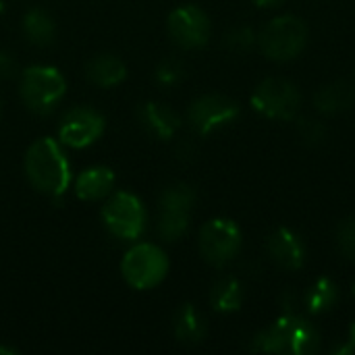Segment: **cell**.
<instances>
[{"mask_svg": "<svg viewBox=\"0 0 355 355\" xmlns=\"http://www.w3.org/2000/svg\"><path fill=\"white\" fill-rule=\"evenodd\" d=\"M23 171L29 185L48 198L64 196L73 179L71 162L62 150V144L52 137H40L27 148Z\"/></svg>", "mask_w": 355, "mask_h": 355, "instance_id": "obj_1", "label": "cell"}, {"mask_svg": "<svg viewBox=\"0 0 355 355\" xmlns=\"http://www.w3.org/2000/svg\"><path fill=\"white\" fill-rule=\"evenodd\" d=\"M19 94L25 108L37 116H48L67 96V79L56 67L33 64L21 73Z\"/></svg>", "mask_w": 355, "mask_h": 355, "instance_id": "obj_2", "label": "cell"}, {"mask_svg": "<svg viewBox=\"0 0 355 355\" xmlns=\"http://www.w3.org/2000/svg\"><path fill=\"white\" fill-rule=\"evenodd\" d=\"M102 223L112 237L137 241L148 229V210L135 193L116 191L102 206Z\"/></svg>", "mask_w": 355, "mask_h": 355, "instance_id": "obj_3", "label": "cell"}, {"mask_svg": "<svg viewBox=\"0 0 355 355\" xmlns=\"http://www.w3.org/2000/svg\"><path fill=\"white\" fill-rule=\"evenodd\" d=\"M168 258L162 248L154 243H135L121 262L125 283L137 291L158 287L168 275Z\"/></svg>", "mask_w": 355, "mask_h": 355, "instance_id": "obj_4", "label": "cell"}, {"mask_svg": "<svg viewBox=\"0 0 355 355\" xmlns=\"http://www.w3.org/2000/svg\"><path fill=\"white\" fill-rule=\"evenodd\" d=\"M260 50L266 58L277 62L293 60L308 44V27L295 15L272 19L258 37Z\"/></svg>", "mask_w": 355, "mask_h": 355, "instance_id": "obj_5", "label": "cell"}, {"mask_svg": "<svg viewBox=\"0 0 355 355\" xmlns=\"http://www.w3.org/2000/svg\"><path fill=\"white\" fill-rule=\"evenodd\" d=\"M241 231L231 218L208 220L198 235V248L202 258L212 266H227L241 252Z\"/></svg>", "mask_w": 355, "mask_h": 355, "instance_id": "obj_6", "label": "cell"}, {"mask_svg": "<svg viewBox=\"0 0 355 355\" xmlns=\"http://www.w3.org/2000/svg\"><path fill=\"white\" fill-rule=\"evenodd\" d=\"M252 106L268 119L291 121L302 106V94L295 83L281 77H268L256 87Z\"/></svg>", "mask_w": 355, "mask_h": 355, "instance_id": "obj_7", "label": "cell"}, {"mask_svg": "<svg viewBox=\"0 0 355 355\" xmlns=\"http://www.w3.org/2000/svg\"><path fill=\"white\" fill-rule=\"evenodd\" d=\"M106 129V119L92 106H73L58 123V141L73 150H83L96 144Z\"/></svg>", "mask_w": 355, "mask_h": 355, "instance_id": "obj_8", "label": "cell"}, {"mask_svg": "<svg viewBox=\"0 0 355 355\" xmlns=\"http://www.w3.org/2000/svg\"><path fill=\"white\" fill-rule=\"evenodd\" d=\"M239 104L223 94H206L191 102L187 110V123L198 135H210L212 131L233 123L239 116Z\"/></svg>", "mask_w": 355, "mask_h": 355, "instance_id": "obj_9", "label": "cell"}, {"mask_svg": "<svg viewBox=\"0 0 355 355\" xmlns=\"http://www.w3.org/2000/svg\"><path fill=\"white\" fill-rule=\"evenodd\" d=\"M168 35L183 50L204 48L210 40L212 25L208 15L196 4H183L168 15Z\"/></svg>", "mask_w": 355, "mask_h": 355, "instance_id": "obj_10", "label": "cell"}, {"mask_svg": "<svg viewBox=\"0 0 355 355\" xmlns=\"http://www.w3.org/2000/svg\"><path fill=\"white\" fill-rule=\"evenodd\" d=\"M268 256L287 270H300L306 260V250L302 239L287 227H279L268 235L266 241Z\"/></svg>", "mask_w": 355, "mask_h": 355, "instance_id": "obj_11", "label": "cell"}, {"mask_svg": "<svg viewBox=\"0 0 355 355\" xmlns=\"http://www.w3.org/2000/svg\"><path fill=\"white\" fill-rule=\"evenodd\" d=\"M114 183H116V177H114L112 168H108L104 164H96L77 175L75 196L83 202H100L112 193Z\"/></svg>", "mask_w": 355, "mask_h": 355, "instance_id": "obj_12", "label": "cell"}, {"mask_svg": "<svg viewBox=\"0 0 355 355\" xmlns=\"http://www.w3.org/2000/svg\"><path fill=\"white\" fill-rule=\"evenodd\" d=\"M139 123L156 139H171L181 129V116L162 102H146L139 108Z\"/></svg>", "mask_w": 355, "mask_h": 355, "instance_id": "obj_13", "label": "cell"}, {"mask_svg": "<svg viewBox=\"0 0 355 355\" xmlns=\"http://www.w3.org/2000/svg\"><path fill=\"white\" fill-rule=\"evenodd\" d=\"M173 333H175L177 341H181L185 345H198L206 339L208 324H206L204 316L196 310V306L185 304L173 316Z\"/></svg>", "mask_w": 355, "mask_h": 355, "instance_id": "obj_14", "label": "cell"}, {"mask_svg": "<svg viewBox=\"0 0 355 355\" xmlns=\"http://www.w3.org/2000/svg\"><path fill=\"white\" fill-rule=\"evenodd\" d=\"M85 75L98 87H114L127 77V67L114 54H98L87 62Z\"/></svg>", "mask_w": 355, "mask_h": 355, "instance_id": "obj_15", "label": "cell"}, {"mask_svg": "<svg viewBox=\"0 0 355 355\" xmlns=\"http://www.w3.org/2000/svg\"><path fill=\"white\" fill-rule=\"evenodd\" d=\"M355 89L347 81H335L314 94V106L324 114H339L354 106Z\"/></svg>", "mask_w": 355, "mask_h": 355, "instance_id": "obj_16", "label": "cell"}, {"mask_svg": "<svg viewBox=\"0 0 355 355\" xmlns=\"http://www.w3.org/2000/svg\"><path fill=\"white\" fill-rule=\"evenodd\" d=\"M23 33L33 46H50L56 37V23L46 10L29 8L23 17Z\"/></svg>", "mask_w": 355, "mask_h": 355, "instance_id": "obj_17", "label": "cell"}, {"mask_svg": "<svg viewBox=\"0 0 355 355\" xmlns=\"http://www.w3.org/2000/svg\"><path fill=\"white\" fill-rule=\"evenodd\" d=\"M210 304L216 312L231 314L237 312L243 304V289L241 283L233 277H223L214 283L210 291Z\"/></svg>", "mask_w": 355, "mask_h": 355, "instance_id": "obj_18", "label": "cell"}, {"mask_svg": "<svg viewBox=\"0 0 355 355\" xmlns=\"http://www.w3.org/2000/svg\"><path fill=\"white\" fill-rule=\"evenodd\" d=\"M339 289L331 279H318L306 293V308L310 314H324L335 308Z\"/></svg>", "mask_w": 355, "mask_h": 355, "instance_id": "obj_19", "label": "cell"}, {"mask_svg": "<svg viewBox=\"0 0 355 355\" xmlns=\"http://www.w3.org/2000/svg\"><path fill=\"white\" fill-rule=\"evenodd\" d=\"M196 189L187 183H173L168 185L158 198V210H183L191 212L196 206Z\"/></svg>", "mask_w": 355, "mask_h": 355, "instance_id": "obj_20", "label": "cell"}, {"mask_svg": "<svg viewBox=\"0 0 355 355\" xmlns=\"http://www.w3.org/2000/svg\"><path fill=\"white\" fill-rule=\"evenodd\" d=\"M189 220H191V212H183V210H158V235L164 241H177L181 239L187 229H189Z\"/></svg>", "mask_w": 355, "mask_h": 355, "instance_id": "obj_21", "label": "cell"}, {"mask_svg": "<svg viewBox=\"0 0 355 355\" xmlns=\"http://www.w3.org/2000/svg\"><path fill=\"white\" fill-rule=\"evenodd\" d=\"M254 44H256V35H254V31H252V27H248V25H241V27H235V29H231L229 33H227V37H225V46L231 50V52H248V50H252L254 48Z\"/></svg>", "mask_w": 355, "mask_h": 355, "instance_id": "obj_22", "label": "cell"}, {"mask_svg": "<svg viewBox=\"0 0 355 355\" xmlns=\"http://www.w3.org/2000/svg\"><path fill=\"white\" fill-rule=\"evenodd\" d=\"M185 77V67L179 58H164L156 69V79L162 85H175Z\"/></svg>", "mask_w": 355, "mask_h": 355, "instance_id": "obj_23", "label": "cell"}, {"mask_svg": "<svg viewBox=\"0 0 355 355\" xmlns=\"http://www.w3.org/2000/svg\"><path fill=\"white\" fill-rule=\"evenodd\" d=\"M337 245L343 258L355 262V218H345L337 229Z\"/></svg>", "mask_w": 355, "mask_h": 355, "instance_id": "obj_24", "label": "cell"}, {"mask_svg": "<svg viewBox=\"0 0 355 355\" xmlns=\"http://www.w3.org/2000/svg\"><path fill=\"white\" fill-rule=\"evenodd\" d=\"M300 137L308 144V146H318L327 139V129L322 127V123L314 121V119H304L297 125Z\"/></svg>", "mask_w": 355, "mask_h": 355, "instance_id": "obj_25", "label": "cell"}, {"mask_svg": "<svg viewBox=\"0 0 355 355\" xmlns=\"http://www.w3.org/2000/svg\"><path fill=\"white\" fill-rule=\"evenodd\" d=\"M19 71L15 56L8 50H0V79H12Z\"/></svg>", "mask_w": 355, "mask_h": 355, "instance_id": "obj_26", "label": "cell"}, {"mask_svg": "<svg viewBox=\"0 0 355 355\" xmlns=\"http://www.w3.org/2000/svg\"><path fill=\"white\" fill-rule=\"evenodd\" d=\"M355 352V322L349 327V333H347V341L339 347V349H335V354H354Z\"/></svg>", "mask_w": 355, "mask_h": 355, "instance_id": "obj_27", "label": "cell"}, {"mask_svg": "<svg viewBox=\"0 0 355 355\" xmlns=\"http://www.w3.org/2000/svg\"><path fill=\"white\" fill-rule=\"evenodd\" d=\"M258 6H277V4H281L283 0H254Z\"/></svg>", "mask_w": 355, "mask_h": 355, "instance_id": "obj_28", "label": "cell"}, {"mask_svg": "<svg viewBox=\"0 0 355 355\" xmlns=\"http://www.w3.org/2000/svg\"><path fill=\"white\" fill-rule=\"evenodd\" d=\"M19 349L17 347H6V345H0V355H17Z\"/></svg>", "mask_w": 355, "mask_h": 355, "instance_id": "obj_29", "label": "cell"}, {"mask_svg": "<svg viewBox=\"0 0 355 355\" xmlns=\"http://www.w3.org/2000/svg\"><path fill=\"white\" fill-rule=\"evenodd\" d=\"M2 10H4V2L0 0V15H2Z\"/></svg>", "mask_w": 355, "mask_h": 355, "instance_id": "obj_30", "label": "cell"}, {"mask_svg": "<svg viewBox=\"0 0 355 355\" xmlns=\"http://www.w3.org/2000/svg\"><path fill=\"white\" fill-rule=\"evenodd\" d=\"M352 293H354V297H355V285H354V287H352Z\"/></svg>", "mask_w": 355, "mask_h": 355, "instance_id": "obj_31", "label": "cell"}, {"mask_svg": "<svg viewBox=\"0 0 355 355\" xmlns=\"http://www.w3.org/2000/svg\"><path fill=\"white\" fill-rule=\"evenodd\" d=\"M0 116H2V102H0Z\"/></svg>", "mask_w": 355, "mask_h": 355, "instance_id": "obj_32", "label": "cell"}]
</instances>
